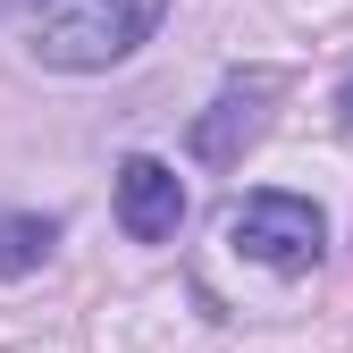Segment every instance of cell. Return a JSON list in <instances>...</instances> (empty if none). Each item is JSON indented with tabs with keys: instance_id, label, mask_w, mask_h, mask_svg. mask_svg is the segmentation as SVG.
Returning a JSON list of instances; mask_svg holds the SVG:
<instances>
[{
	"instance_id": "1",
	"label": "cell",
	"mask_w": 353,
	"mask_h": 353,
	"mask_svg": "<svg viewBox=\"0 0 353 353\" xmlns=\"http://www.w3.org/2000/svg\"><path fill=\"white\" fill-rule=\"evenodd\" d=\"M168 0H42L34 17V59L59 76H101L118 59H135L160 34Z\"/></svg>"
},
{
	"instance_id": "2",
	"label": "cell",
	"mask_w": 353,
	"mask_h": 353,
	"mask_svg": "<svg viewBox=\"0 0 353 353\" xmlns=\"http://www.w3.org/2000/svg\"><path fill=\"white\" fill-rule=\"evenodd\" d=\"M228 244L244 261H261V270H278V278H303L320 261V244H328V219L303 194H244L228 210Z\"/></svg>"
},
{
	"instance_id": "3",
	"label": "cell",
	"mask_w": 353,
	"mask_h": 353,
	"mask_svg": "<svg viewBox=\"0 0 353 353\" xmlns=\"http://www.w3.org/2000/svg\"><path fill=\"white\" fill-rule=\"evenodd\" d=\"M286 93V76L278 68H252V76H228L219 84V101L194 118V160L210 168H236L252 143H261V126H270V101Z\"/></svg>"
},
{
	"instance_id": "4",
	"label": "cell",
	"mask_w": 353,
	"mask_h": 353,
	"mask_svg": "<svg viewBox=\"0 0 353 353\" xmlns=\"http://www.w3.org/2000/svg\"><path fill=\"white\" fill-rule=\"evenodd\" d=\"M118 228L135 236V244H168L176 228H185V185H176V168L135 152L118 168Z\"/></svg>"
},
{
	"instance_id": "5",
	"label": "cell",
	"mask_w": 353,
	"mask_h": 353,
	"mask_svg": "<svg viewBox=\"0 0 353 353\" xmlns=\"http://www.w3.org/2000/svg\"><path fill=\"white\" fill-rule=\"evenodd\" d=\"M51 244H59V219H42V210H0V278L42 270Z\"/></svg>"
},
{
	"instance_id": "6",
	"label": "cell",
	"mask_w": 353,
	"mask_h": 353,
	"mask_svg": "<svg viewBox=\"0 0 353 353\" xmlns=\"http://www.w3.org/2000/svg\"><path fill=\"white\" fill-rule=\"evenodd\" d=\"M336 126H345V135H353V76L336 84Z\"/></svg>"
},
{
	"instance_id": "7",
	"label": "cell",
	"mask_w": 353,
	"mask_h": 353,
	"mask_svg": "<svg viewBox=\"0 0 353 353\" xmlns=\"http://www.w3.org/2000/svg\"><path fill=\"white\" fill-rule=\"evenodd\" d=\"M17 9H42V0H0V17H17Z\"/></svg>"
}]
</instances>
